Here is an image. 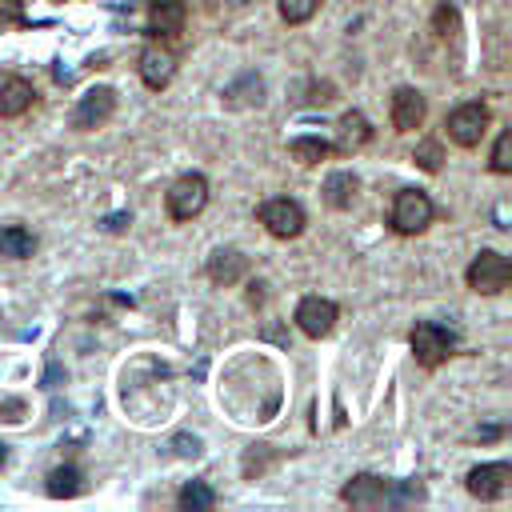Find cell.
<instances>
[{"instance_id": "obj_9", "label": "cell", "mask_w": 512, "mask_h": 512, "mask_svg": "<svg viewBox=\"0 0 512 512\" xmlns=\"http://www.w3.org/2000/svg\"><path fill=\"white\" fill-rule=\"evenodd\" d=\"M464 484H468V492H472L476 500H500V496H508V488H512V464H504V460L480 464V468L468 472Z\"/></svg>"}, {"instance_id": "obj_22", "label": "cell", "mask_w": 512, "mask_h": 512, "mask_svg": "<svg viewBox=\"0 0 512 512\" xmlns=\"http://www.w3.org/2000/svg\"><path fill=\"white\" fill-rule=\"evenodd\" d=\"M276 8H280V16H284L288 24H304V20L316 16L320 0H276Z\"/></svg>"}, {"instance_id": "obj_12", "label": "cell", "mask_w": 512, "mask_h": 512, "mask_svg": "<svg viewBox=\"0 0 512 512\" xmlns=\"http://www.w3.org/2000/svg\"><path fill=\"white\" fill-rule=\"evenodd\" d=\"M424 112H428V104L416 88H396L392 92V128L396 132H416L424 124Z\"/></svg>"}, {"instance_id": "obj_20", "label": "cell", "mask_w": 512, "mask_h": 512, "mask_svg": "<svg viewBox=\"0 0 512 512\" xmlns=\"http://www.w3.org/2000/svg\"><path fill=\"white\" fill-rule=\"evenodd\" d=\"M288 152H292V160H296V164L312 168V164H320V160L332 152V144H328V140H320V136H296V140L288 144Z\"/></svg>"}, {"instance_id": "obj_26", "label": "cell", "mask_w": 512, "mask_h": 512, "mask_svg": "<svg viewBox=\"0 0 512 512\" xmlns=\"http://www.w3.org/2000/svg\"><path fill=\"white\" fill-rule=\"evenodd\" d=\"M492 172H500V176L512 172V136H508V132L496 136V148H492Z\"/></svg>"}, {"instance_id": "obj_16", "label": "cell", "mask_w": 512, "mask_h": 512, "mask_svg": "<svg viewBox=\"0 0 512 512\" xmlns=\"http://www.w3.org/2000/svg\"><path fill=\"white\" fill-rule=\"evenodd\" d=\"M36 100V88L24 76H8L0 84V116H24Z\"/></svg>"}, {"instance_id": "obj_13", "label": "cell", "mask_w": 512, "mask_h": 512, "mask_svg": "<svg viewBox=\"0 0 512 512\" xmlns=\"http://www.w3.org/2000/svg\"><path fill=\"white\" fill-rule=\"evenodd\" d=\"M244 272H248V256L240 248H216L208 256V280L220 284V288H232Z\"/></svg>"}, {"instance_id": "obj_1", "label": "cell", "mask_w": 512, "mask_h": 512, "mask_svg": "<svg viewBox=\"0 0 512 512\" xmlns=\"http://www.w3.org/2000/svg\"><path fill=\"white\" fill-rule=\"evenodd\" d=\"M164 204H168V216L172 220H192L208 208V180L200 172H184L172 180V188L164 192Z\"/></svg>"}, {"instance_id": "obj_17", "label": "cell", "mask_w": 512, "mask_h": 512, "mask_svg": "<svg viewBox=\"0 0 512 512\" xmlns=\"http://www.w3.org/2000/svg\"><path fill=\"white\" fill-rule=\"evenodd\" d=\"M356 192H360V180L352 176V172H332L328 180H324V204L328 208H352V200H356Z\"/></svg>"}, {"instance_id": "obj_21", "label": "cell", "mask_w": 512, "mask_h": 512, "mask_svg": "<svg viewBox=\"0 0 512 512\" xmlns=\"http://www.w3.org/2000/svg\"><path fill=\"white\" fill-rule=\"evenodd\" d=\"M176 504H180L184 512H204V508L216 504V492H212L204 480H188V484L176 492Z\"/></svg>"}, {"instance_id": "obj_24", "label": "cell", "mask_w": 512, "mask_h": 512, "mask_svg": "<svg viewBox=\"0 0 512 512\" xmlns=\"http://www.w3.org/2000/svg\"><path fill=\"white\" fill-rule=\"evenodd\" d=\"M412 160H416L424 172H440V160H444L440 140H420V144H416V152H412Z\"/></svg>"}, {"instance_id": "obj_30", "label": "cell", "mask_w": 512, "mask_h": 512, "mask_svg": "<svg viewBox=\"0 0 512 512\" xmlns=\"http://www.w3.org/2000/svg\"><path fill=\"white\" fill-rule=\"evenodd\" d=\"M396 496H400V500H424V488L408 480V484H400V488H396Z\"/></svg>"}, {"instance_id": "obj_32", "label": "cell", "mask_w": 512, "mask_h": 512, "mask_svg": "<svg viewBox=\"0 0 512 512\" xmlns=\"http://www.w3.org/2000/svg\"><path fill=\"white\" fill-rule=\"evenodd\" d=\"M4 464H8V444L0 440V468H4Z\"/></svg>"}, {"instance_id": "obj_25", "label": "cell", "mask_w": 512, "mask_h": 512, "mask_svg": "<svg viewBox=\"0 0 512 512\" xmlns=\"http://www.w3.org/2000/svg\"><path fill=\"white\" fill-rule=\"evenodd\" d=\"M28 24V12H24V0H0V32H12V28H24Z\"/></svg>"}, {"instance_id": "obj_29", "label": "cell", "mask_w": 512, "mask_h": 512, "mask_svg": "<svg viewBox=\"0 0 512 512\" xmlns=\"http://www.w3.org/2000/svg\"><path fill=\"white\" fill-rule=\"evenodd\" d=\"M128 224H132V216H128V212H116V216H108V220H104V228H108V232H124Z\"/></svg>"}, {"instance_id": "obj_5", "label": "cell", "mask_w": 512, "mask_h": 512, "mask_svg": "<svg viewBox=\"0 0 512 512\" xmlns=\"http://www.w3.org/2000/svg\"><path fill=\"white\" fill-rule=\"evenodd\" d=\"M260 224H264L276 240H296V236L304 232L308 216H304V208H300L296 200H288V196H272V200L260 204Z\"/></svg>"}, {"instance_id": "obj_28", "label": "cell", "mask_w": 512, "mask_h": 512, "mask_svg": "<svg viewBox=\"0 0 512 512\" xmlns=\"http://www.w3.org/2000/svg\"><path fill=\"white\" fill-rule=\"evenodd\" d=\"M176 452L180 456H196L200 452V440L196 436H176Z\"/></svg>"}, {"instance_id": "obj_18", "label": "cell", "mask_w": 512, "mask_h": 512, "mask_svg": "<svg viewBox=\"0 0 512 512\" xmlns=\"http://www.w3.org/2000/svg\"><path fill=\"white\" fill-rule=\"evenodd\" d=\"M48 496L52 500H72V496H80L84 492V476H80V468H72V464H64V468H52L48 472Z\"/></svg>"}, {"instance_id": "obj_11", "label": "cell", "mask_w": 512, "mask_h": 512, "mask_svg": "<svg viewBox=\"0 0 512 512\" xmlns=\"http://www.w3.org/2000/svg\"><path fill=\"white\" fill-rule=\"evenodd\" d=\"M388 496H392L388 480H380V476H372V472H360V476H352V480L340 488V500L352 504V508H376V504H384Z\"/></svg>"}, {"instance_id": "obj_23", "label": "cell", "mask_w": 512, "mask_h": 512, "mask_svg": "<svg viewBox=\"0 0 512 512\" xmlns=\"http://www.w3.org/2000/svg\"><path fill=\"white\" fill-rule=\"evenodd\" d=\"M432 28H436V36L452 40V36L460 32V12H456V4H440L436 16H432Z\"/></svg>"}, {"instance_id": "obj_19", "label": "cell", "mask_w": 512, "mask_h": 512, "mask_svg": "<svg viewBox=\"0 0 512 512\" xmlns=\"http://www.w3.org/2000/svg\"><path fill=\"white\" fill-rule=\"evenodd\" d=\"M32 252H36V236H32L28 228H20V224L0 228V256L24 260V256H32Z\"/></svg>"}, {"instance_id": "obj_6", "label": "cell", "mask_w": 512, "mask_h": 512, "mask_svg": "<svg viewBox=\"0 0 512 512\" xmlns=\"http://www.w3.org/2000/svg\"><path fill=\"white\" fill-rule=\"evenodd\" d=\"M448 136H452V144H460V148H476L480 140H484V132H488V108L480 104V100H468V104H460V108H452L448 112Z\"/></svg>"}, {"instance_id": "obj_2", "label": "cell", "mask_w": 512, "mask_h": 512, "mask_svg": "<svg viewBox=\"0 0 512 512\" xmlns=\"http://www.w3.org/2000/svg\"><path fill=\"white\" fill-rule=\"evenodd\" d=\"M388 224H392L400 236H416V232H424V228L432 224V200H428V192H420V188H404V192H396Z\"/></svg>"}, {"instance_id": "obj_4", "label": "cell", "mask_w": 512, "mask_h": 512, "mask_svg": "<svg viewBox=\"0 0 512 512\" xmlns=\"http://www.w3.org/2000/svg\"><path fill=\"white\" fill-rule=\"evenodd\" d=\"M408 340H412V356H416L424 368H440V364L452 356V348H456V332H448L444 324H432V320L416 324Z\"/></svg>"}, {"instance_id": "obj_27", "label": "cell", "mask_w": 512, "mask_h": 512, "mask_svg": "<svg viewBox=\"0 0 512 512\" xmlns=\"http://www.w3.org/2000/svg\"><path fill=\"white\" fill-rule=\"evenodd\" d=\"M0 420L4 424H20L24 420V400H0Z\"/></svg>"}, {"instance_id": "obj_8", "label": "cell", "mask_w": 512, "mask_h": 512, "mask_svg": "<svg viewBox=\"0 0 512 512\" xmlns=\"http://www.w3.org/2000/svg\"><path fill=\"white\" fill-rule=\"evenodd\" d=\"M336 316H340V308H336L332 300H324V296H304V300L296 304V324H300V332L312 336V340L328 336V332L336 328Z\"/></svg>"}, {"instance_id": "obj_31", "label": "cell", "mask_w": 512, "mask_h": 512, "mask_svg": "<svg viewBox=\"0 0 512 512\" xmlns=\"http://www.w3.org/2000/svg\"><path fill=\"white\" fill-rule=\"evenodd\" d=\"M60 364H48V372H44V388H60Z\"/></svg>"}, {"instance_id": "obj_15", "label": "cell", "mask_w": 512, "mask_h": 512, "mask_svg": "<svg viewBox=\"0 0 512 512\" xmlns=\"http://www.w3.org/2000/svg\"><path fill=\"white\" fill-rule=\"evenodd\" d=\"M188 0H148V28L160 36H176L184 28Z\"/></svg>"}, {"instance_id": "obj_3", "label": "cell", "mask_w": 512, "mask_h": 512, "mask_svg": "<svg viewBox=\"0 0 512 512\" xmlns=\"http://www.w3.org/2000/svg\"><path fill=\"white\" fill-rule=\"evenodd\" d=\"M508 280H512L508 256H500V252H492V248H484V252L472 256V264H468V288H472V292L496 296V292L508 288Z\"/></svg>"}, {"instance_id": "obj_10", "label": "cell", "mask_w": 512, "mask_h": 512, "mask_svg": "<svg viewBox=\"0 0 512 512\" xmlns=\"http://www.w3.org/2000/svg\"><path fill=\"white\" fill-rule=\"evenodd\" d=\"M140 80L152 88V92H160V88H168L172 84V76H176V52H168L164 44H148L144 52H140Z\"/></svg>"}, {"instance_id": "obj_7", "label": "cell", "mask_w": 512, "mask_h": 512, "mask_svg": "<svg viewBox=\"0 0 512 512\" xmlns=\"http://www.w3.org/2000/svg\"><path fill=\"white\" fill-rule=\"evenodd\" d=\"M112 112H116V92L104 88V84H96V88H88V92L80 96V104L72 108V128H76V132H92V128H100V124H108Z\"/></svg>"}, {"instance_id": "obj_14", "label": "cell", "mask_w": 512, "mask_h": 512, "mask_svg": "<svg viewBox=\"0 0 512 512\" xmlns=\"http://www.w3.org/2000/svg\"><path fill=\"white\" fill-rule=\"evenodd\" d=\"M372 140V124H368V116L364 112H344L340 120H336V152H360L364 144Z\"/></svg>"}]
</instances>
